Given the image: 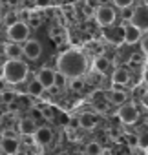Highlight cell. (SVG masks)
<instances>
[{
  "label": "cell",
  "instance_id": "cell-32",
  "mask_svg": "<svg viewBox=\"0 0 148 155\" xmlns=\"http://www.w3.org/2000/svg\"><path fill=\"white\" fill-rule=\"evenodd\" d=\"M143 81L148 84V69H144V73H143Z\"/></svg>",
  "mask_w": 148,
  "mask_h": 155
},
{
  "label": "cell",
  "instance_id": "cell-15",
  "mask_svg": "<svg viewBox=\"0 0 148 155\" xmlns=\"http://www.w3.org/2000/svg\"><path fill=\"white\" fill-rule=\"evenodd\" d=\"M79 120H81V128H84V130H93L95 124H97V119H95V115H92V113L81 115Z\"/></svg>",
  "mask_w": 148,
  "mask_h": 155
},
{
  "label": "cell",
  "instance_id": "cell-8",
  "mask_svg": "<svg viewBox=\"0 0 148 155\" xmlns=\"http://www.w3.org/2000/svg\"><path fill=\"white\" fill-rule=\"evenodd\" d=\"M0 146H2L6 155H17L20 151V140L13 135V137H2L0 139Z\"/></svg>",
  "mask_w": 148,
  "mask_h": 155
},
{
  "label": "cell",
  "instance_id": "cell-16",
  "mask_svg": "<svg viewBox=\"0 0 148 155\" xmlns=\"http://www.w3.org/2000/svg\"><path fill=\"white\" fill-rule=\"evenodd\" d=\"M108 101L112 102V104H124V101H126V93L124 91H121V90H112L110 93H108Z\"/></svg>",
  "mask_w": 148,
  "mask_h": 155
},
{
  "label": "cell",
  "instance_id": "cell-27",
  "mask_svg": "<svg viewBox=\"0 0 148 155\" xmlns=\"http://www.w3.org/2000/svg\"><path fill=\"white\" fill-rule=\"evenodd\" d=\"M141 48H143V53H146L148 55V33L143 37V40H141Z\"/></svg>",
  "mask_w": 148,
  "mask_h": 155
},
{
  "label": "cell",
  "instance_id": "cell-33",
  "mask_svg": "<svg viewBox=\"0 0 148 155\" xmlns=\"http://www.w3.org/2000/svg\"><path fill=\"white\" fill-rule=\"evenodd\" d=\"M0 79H4V66H0Z\"/></svg>",
  "mask_w": 148,
  "mask_h": 155
},
{
  "label": "cell",
  "instance_id": "cell-9",
  "mask_svg": "<svg viewBox=\"0 0 148 155\" xmlns=\"http://www.w3.org/2000/svg\"><path fill=\"white\" fill-rule=\"evenodd\" d=\"M22 48H24L26 58H29V60H37V58L40 57V53H42L40 42H37V40H26V44H24Z\"/></svg>",
  "mask_w": 148,
  "mask_h": 155
},
{
  "label": "cell",
  "instance_id": "cell-37",
  "mask_svg": "<svg viewBox=\"0 0 148 155\" xmlns=\"http://www.w3.org/2000/svg\"><path fill=\"white\" fill-rule=\"evenodd\" d=\"M60 155H66V153H60Z\"/></svg>",
  "mask_w": 148,
  "mask_h": 155
},
{
  "label": "cell",
  "instance_id": "cell-19",
  "mask_svg": "<svg viewBox=\"0 0 148 155\" xmlns=\"http://www.w3.org/2000/svg\"><path fill=\"white\" fill-rule=\"evenodd\" d=\"M101 153H103V146L99 142H88L86 155H101Z\"/></svg>",
  "mask_w": 148,
  "mask_h": 155
},
{
  "label": "cell",
  "instance_id": "cell-26",
  "mask_svg": "<svg viewBox=\"0 0 148 155\" xmlns=\"http://www.w3.org/2000/svg\"><path fill=\"white\" fill-rule=\"evenodd\" d=\"M95 110H99V111H106L108 110V104L106 102H103V101H95Z\"/></svg>",
  "mask_w": 148,
  "mask_h": 155
},
{
  "label": "cell",
  "instance_id": "cell-25",
  "mask_svg": "<svg viewBox=\"0 0 148 155\" xmlns=\"http://www.w3.org/2000/svg\"><path fill=\"white\" fill-rule=\"evenodd\" d=\"M71 90H73V91H81V90H82V82H81L79 79H73V82H71Z\"/></svg>",
  "mask_w": 148,
  "mask_h": 155
},
{
  "label": "cell",
  "instance_id": "cell-21",
  "mask_svg": "<svg viewBox=\"0 0 148 155\" xmlns=\"http://www.w3.org/2000/svg\"><path fill=\"white\" fill-rule=\"evenodd\" d=\"M126 142H128V146L135 148V146H139V137L133 135V133H128V135H126Z\"/></svg>",
  "mask_w": 148,
  "mask_h": 155
},
{
  "label": "cell",
  "instance_id": "cell-22",
  "mask_svg": "<svg viewBox=\"0 0 148 155\" xmlns=\"http://www.w3.org/2000/svg\"><path fill=\"white\" fill-rule=\"evenodd\" d=\"M135 93H137L139 97H146V93H148V84H146V82L139 84V86L135 88Z\"/></svg>",
  "mask_w": 148,
  "mask_h": 155
},
{
  "label": "cell",
  "instance_id": "cell-31",
  "mask_svg": "<svg viewBox=\"0 0 148 155\" xmlns=\"http://www.w3.org/2000/svg\"><path fill=\"white\" fill-rule=\"evenodd\" d=\"M2 97H4V101H6V102H11V101H13V97H15V95H13V93H4V95H2Z\"/></svg>",
  "mask_w": 148,
  "mask_h": 155
},
{
  "label": "cell",
  "instance_id": "cell-5",
  "mask_svg": "<svg viewBox=\"0 0 148 155\" xmlns=\"http://www.w3.org/2000/svg\"><path fill=\"white\" fill-rule=\"evenodd\" d=\"M119 119L124 124H133L139 119V111H137V108L133 104H123L121 110H119Z\"/></svg>",
  "mask_w": 148,
  "mask_h": 155
},
{
  "label": "cell",
  "instance_id": "cell-7",
  "mask_svg": "<svg viewBox=\"0 0 148 155\" xmlns=\"http://www.w3.org/2000/svg\"><path fill=\"white\" fill-rule=\"evenodd\" d=\"M123 37H124V42L126 44H135V42L141 40V29L137 26H133L132 22H124Z\"/></svg>",
  "mask_w": 148,
  "mask_h": 155
},
{
  "label": "cell",
  "instance_id": "cell-29",
  "mask_svg": "<svg viewBox=\"0 0 148 155\" xmlns=\"http://www.w3.org/2000/svg\"><path fill=\"white\" fill-rule=\"evenodd\" d=\"M49 2H51V0H35V4L39 8H46V6H49Z\"/></svg>",
  "mask_w": 148,
  "mask_h": 155
},
{
  "label": "cell",
  "instance_id": "cell-10",
  "mask_svg": "<svg viewBox=\"0 0 148 155\" xmlns=\"http://www.w3.org/2000/svg\"><path fill=\"white\" fill-rule=\"evenodd\" d=\"M37 79L44 84L46 90H49V88L55 86V71L49 69V68H42V69L37 73Z\"/></svg>",
  "mask_w": 148,
  "mask_h": 155
},
{
  "label": "cell",
  "instance_id": "cell-11",
  "mask_svg": "<svg viewBox=\"0 0 148 155\" xmlns=\"http://www.w3.org/2000/svg\"><path fill=\"white\" fill-rule=\"evenodd\" d=\"M51 140H53V133H51V130H49V128L40 126V128L35 131V142H37V144L44 146V144H49Z\"/></svg>",
  "mask_w": 148,
  "mask_h": 155
},
{
  "label": "cell",
  "instance_id": "cell-6",
  "mask_svg": "<svg viewBox=\"0 0 148 155\" xmlns=\"http://www.w3.org/2000/svg\"><path fill=\"white\" fill-rule=\"evenodd\" d=\"M95 18H97V22H99L101 26H110V24H113V20H115V11H113V8H110V6H101V8L95 11Z\"/></svg>",
  "mask_w": 148,
  "mask_h": 155
},
{
  "label": "cell",
  "instance_id": "cell-36",
  "mask_svg": "<svg viewBox=\"0 0 148 155\" xmlns=\"http://www.w3.org/2000/svg\"><path fill=\"white\" fill-rule=\"evenodd\" d=\"M0 126H2V119H0Z\"/></svg>",
  "mask_w": 148,
  "mask_h": 155
},
{
  "label": "cell",
  "instance_id": "cell-30",
  "mask_svg": "<svg viewBox=\"0 0 148 155\" xmlns=\"http://www.w3.org/2000/svg\"><path fill=\"white\" fill-rule=\"evenodd\" d=\"M69 126H71V128H77V126H81V120H79V119H71V120H69Z\"/></svg>",
  "mask_w": 148,
  "mask_h": 155
},
{
  "label": "cell",
  "instance_id": "cell-17",
  "mask_svg": "<svg viewBox=\"0 0 148 155\" xmlns=\"http://www.w3.org/2000/svg\"><path fill=\"white\" fill-rule=\"evenodd\" d=\"M113 84H126L128 82V71L124 68H119L113 71V77H112Z\"/></svg>",
  "mask_w": 148,
  "mask_h": 155
},
{
  "label": "cell",
  "instance_id": "cell-4",
  "mask_svg": "<svg viewBox=\"0 0 148 155\" xmlns=\"http://www.w3.org/2000/svg\"><path fill=\"white\" fill-rule=\"evenodd\" d=\"M130 22H132L133 26H137L141 31H148V4H139V6L132 11Z\"/></svg>",
  "mask_w": 148,
  "mask_h": 155
},
{
  "label": "cell",
  "instance_id": "cell-20",
  "mask_svg": "<svg viewBox=\"0 0 148 155\" xmlns=\"http://www.w3.org/2000/svg\"><path fill=\"white\" fill-rule=\"evenodd\" d=\"M66 81H68V77H66L64 73H60V71H57V73H55V86L64 88V86H66Z\"/></svg>",
  "mask_w": 148,
  "mask_h": 155
},
{
  "label": "cell",
  "instance_id": "cell-34",
  "mask_svg": "<svg viewBox=\"0 0 148 155\" xmlns=\"http://www.w3.org/2000/svg\"><path fill=\"white\" fill-rule=\"evenodd\" d=\"M17 155H28V153H26V151H18Z\"/></svg>",
  "mask_w": 148,
  "mask_h": 155
},
{
  "label": "cell",
  "instance_id": "cell-28",
  "mask_svg": "<svg viewBox=\"0 0 148 155\" xmlns=\"http://www.w3.org/2000/svg\"><path fill=\"white\" fill-rule=\"evenodd\" d=\"M130 60H132V62H133V64H141V62H143V57H141V55H139V53H133V55H132V58H130Z\"/></svg>",
  "mask_w": 148,
  "mask_h": 155
},
{
  "label": "cell",
  "instance_id": "cell-38",
  "mask_svg": "<svg viewBox=\"0 0 148 155\" xmlns=\"http://www.w3.org/2000/svg\"><path fill=\"white\" fill-rule=\"evenodd\" d=\"M146 155H148V150H146Z\"/></svg>",
  "mask_w": 148,
  "mask_h": 155
},
{
  "label": "cell",
  "instance_id": "cell-13",
  "mask_svg": "<svg viewBox=\"0 0 148 155\" xmlns=\"http://www.w3.org/2000/svg\"><path fill=\"white\" fill-rule=\"evenodd\" d=\"M4 51H6L8 58H20V57L24 55V48H22V46H18L17 42H13V44H8Z\"/></svg>",
  "mask_w": 148,
  "mask_h": 155
},
{
  "label": "cell",
  "instance_id": "cell-12",
  "mask_svg": "<svg viewBox=\"0 0 148 155\" xmlns=\"http://www.w3.org/2000/svg\"><path fill=\"white\" fill-rule=\"evenodd\" d=\"M37 130H39V126H37V122L33 119H22L18 122V131L22 135H35Z\"/></svg>",
  "mask_w": 148,
  "mask_h": 155
},
{
  "label": "cell",
  "instance_id": "cell-1",
  "mask_svg": "<svg viewBox=\"0 0 148 155\" xmlns=\"http://www.w3.org/2000/svg\"><path fill=\"white\" fill-rule=\"evenodd\" d=\"M57 69L68 79H79L88 71V58L79 49H68L57 58Z\"/></svg>",
  "mask_w": 148,
  "mask_h": 155
},
{
  "label": "cell",
  "instance_id": "cell-14",
  "mask_svg": "<svg viewBox=\"0 0 148 155\" xmlns=\"http://www.w3.org/2000/svg\"><path fill=\"white\" fill-rule=\"evenodd\" d=\"M44 91H46V88H44V84H42L39 79H35V81H31V82L28 84V93L33 95V97H40Z\"/></svg>",
  "mask_w": 148,
  "mask_h": 155
},
{
  "label": "cell",
  "instance_id": "cell-35",
  "mask_svg": "<svg viewBox=\"0 0 148 155\" xmlns=\"http://www.w3.org/2000/svg\"><path fill=\"white\" fill-rule=\"evenodd\" d=\"M0 155H6V153H4V150H2V146H0Z\"/></svg>",
  "mask_w": 148,
  "mask_h": 155
},
{
  "label": "cell",
  "instance_id": "cell-24",
  "mask_svg": "<svg viewBox=\"0 0 148 155\" xmlns=\"http://www.w3.org/2000/svg\"><path fill=\"white\" fill-rule=\"evenodd\" d=\"M113 4L117 6V8H130L132 4H133V0H113Z\"/></svg>",
  "mask_w": 148,
  "mask_h": 155
},
{
  "label": "cell",
  "instance_id": "cell-18",
  "mask_svg": "<svg viewBox=\"0 0 148 155\" xmlns=\"http://www.w3.org/2000/svg\"><path fill=\"white\" fill-rule=\"evenodd\" d=\"M93 66H95V69H97V71L104 73V71H108V68H110V60H108L106 57L99 55V57H95V62H93Z\"/></svg>",
  "mask_w": 148,
  "mask_h": 155
},
{
  "label": "cell",
  "instance_id": "cell-23",
  "mask_svg": "<svg viewBox=\"0 0 148 155\" xmlns=\"http://www.w3.org/2000/svg\"><path fill=\"white\" fill-rule=\"evenodd\" d=\"M139 148H141V150H144V151L148 150V131H146V133H143V135L139 137Z\"/></svg>",
  "mask_w": 148,
  "mask_h": 155
},
{
  "label": "cell",
  "instance_id": "cell-2",
  "mask_svg": "<svg viewBox=\"0 0 148 155\" xmlns=\"http://www.w3.org/2000/svg\"><path fill=\"white\" fill-rule=\"evenodd\" d=\"M28 66L26 62H22L20 58H9L6 64H4V79L9 82V84H20L26 81L28 77Z\"/></svg>",
  "mask_w": 148,
  "mask_h": 155
},
{
  "label": "cell",
  "instance_id": "cell-3",
  "mask_svg": "<svg viewBox=\"0 0 148 155\" xmlns=\"http://www.w3.org/2000/svg\"><path fill=\"white\" fill-rule=\"evenodd\" d=\"M8 37H9V40H13L17 44L26 42L28 37H29V26H28V22L17 20V22L9 24L8 26Z\"/></svg>",
  "mask_w": 148,
  "mask_h": 155
}]
</instances>
